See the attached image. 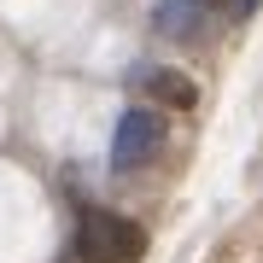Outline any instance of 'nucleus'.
Masks as SVG:
<instances>
[{"mask_svg": "<svg viewBox=\"0 0 263 263\" xmlns=\"http://www.w3.org/2000/svg\"><path fill=\"white\" fill-rule=\"evenodd\" d=\"M146 252V228L117 211H82L76 222V257L82 263H135Z\"/></svg>", "mask_w": 263, "mask_h": 263, "instance_id": "obj_1", "label": "nucleus"}, {"mask_svg": "<svg viewBox=\"0 0 263 263\" xmlns=\"http://www.w3.org/2000/svg\"><path fill=\"white\" fill-rule=\"evenodd\" d=\"M158 146H164V117L146 111V105H129V111L117 117V135H111V170L129 176V170L158 158Z\"/></svg>", "mask_w": 263, "mask_h": 263, "instance_id": "obj_2", "label": "nucleus"}, {"mask_svg": "<svg viewBox=\"0 0 263 263\" xmlns=\"http://www.w3.org/2000/svg\"><path fill=\"white\" fill-rule=\"evenodd\" d=\"M135 88L152 94L158 105H176V111H193V105H199V88L181 70H164V65H141V70H135Z\"/></svg>", "mask_w": 263, "mask_h": 263, "instance_id": "obj_3", "label": "nucleus"}, {"mask_svg": "<svg viewBox=\"0 0 263 263\" xmlns=\"http://www.w3.org/2000/svg\"><path fill=\"white\" fill-rule=\"evenodd\" d=\"M205 0H158V35H170V41H187V35H199L205 29Z\"/></svg>", "mask_w": 263, "mask_h": 263, "instance_id": "obj_4", "label": "nucleus"}, {"mask_svg": "<svg viewBox=\"0 0 263 263\" xmlns=\"http://www.w3.org/2000/svg\"><path fill=\"white\" fill-rule=\"evenodd\" d=\"M234 12H240V18H246V12H257V0H234Z\"/></svg>", "mask_w": 263, "mask_h": 263, "instance_id": "obj_5", "label": "nucleus"}, {"mask_svg": "<svg viewBox=\"0 0 263 263\" xmlns=\"http://www.w3.org/2000/svg\"><path fill=\"white\" fill-rule=\"evenodd\" d=\"M216 6H228V0H205V12H216Z\"/></svg>", "mask_w": 263, "mask_h": 263, "instance_id": "obj_6", "label": "nucleus"}]
</instances>
